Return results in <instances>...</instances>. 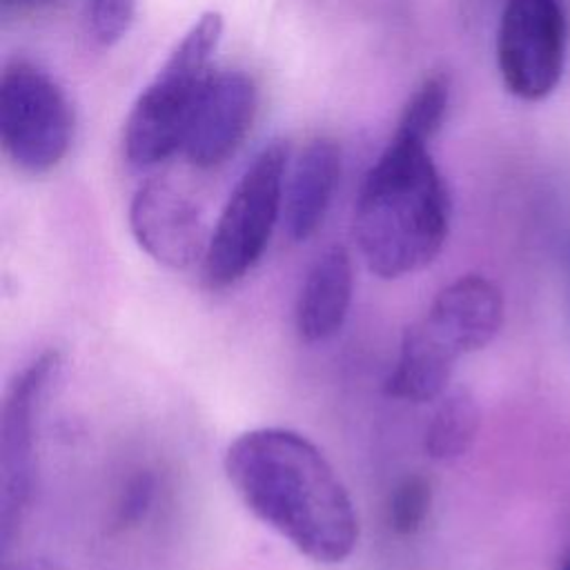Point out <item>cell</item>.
Masks as SVG:
<instances>
[{"label": "cell", "instance_id": "obj_1", "mask_svg": "<svg viewBox=\"0 0 570 570\" xmlns=\"http://www.w3.org/2000/svg\"><path fill=\"white\" fill-rule=\"evenodd\" d=\"M223 470L245 508L314 563H341L358 543V517L338 472L305 434L256 428L225 450Z\"/></svg>", "mask_w": 570, "mask_h": 570}, {"label": "cell", "instance_id": "obj_2", "mask_svg": "<svg viewBox=\"0 0 570 570\" xmlns=\"http://www.w3.org/2000/svg\"><path fill=\"white\" fill-rule=\"evenodd\" d=\"M450 229L448 187L425 142L392 136L365 174L354 238L370 272L394 281L428 267Z\"/></svg>", "mask_w": 570, "mask_h": 570}, {"label": "cell", "instance_id": "obj_3", "mask_svg": "<svg viewBox=\"0 0 570 570\" xmlns=\"http://www.w3.org/2000/svg\"><path fill=\"white\" fill-rule=\"evenodd\" d=\"M220 36L223 16L205 11L140 91L122 131V149L131 165L149 167L180 149L191 107L212 73L207 69Z\"/></svg>", "mask_w": 570, "mask_h": 570}, {"label": "cell", "instance_id": "obj_4", "mask_svg": "<svg viewBox=\"0 0 570 570\" xmlns=\"http://www.w3.org/2000/svg\"><path fill=\"white\" fill-rule=\"evenodd\" d=\"M287 160V142L272 140L232 189L203 258V281L209 289H225L238 283L265 254L283 216Z\"/></svg>", "mask_w": 570, "mask_h": 570}, {"label": "cell", "instance_id": "obj_5", "mask_svg": "<svg viewBox=\"0 0 570 570\" xmlns=\"http://www.w3.org/2000/svg\"><path fill=\"white\" fill-rule=\"evenodd\" d=\"M60 354L45 350L9 383L0 416V552L7 561L31 512L38 483V421Z\"/></svg>", "mask_w": 570, "mask_h": 570}, {"label": "cell", "instance_id": "obj_6", "mask_svg": "<svg viewBox=\"0 0 570 570\" xmlns=\"http://www.w3.org/2000/svg\"><path fill=\"white\" fill-rule=\"evenodd\" d=\"M73 109L65 91L36 65L13 60L0 78V140L27 174L51 171L69 151Z\"/></svg>", "mask_w": 570, "mask_h": 570}, {"label": "cell", "instance_id": "obj_7", "mask_svg": "<svg viewBox=\"0 0 570 570\" xmlns=\"http://www.w3.org/2000/svg\"><path fill=\"white\" fill-rule=\"evenodd\" d=\"M566 16L559 0H508L497 33L505 89L528 102L550 96L563 73Z\"/></svg>", "mask_w": 570, "mask_h": 570}, {"label": "cell", "instance_id": "obj_8", "mask_svg": "<svg viewBox=\"0 0 570 570\" xmlns=\"http://www.w3.org/2000/svg\"><path fill=\"white\" fill-rule=\"evenodd\" d=\"M256 85L243 71L209 73L185 125L180 151L196 167L225 163L245 140L256 116Z\"/></svg>", "mask_w": 570, "mask_h": 570}, {"label": "cell", "instance_id": "obj_9", "mask_svg": "<svg viewBox=\"0 0 570 570\" xmlns=\"http://www.w3.org/2000/svg\"><path fill=\"white\" fill-rule=\"evenodd\" d=\"M129 229L145 254L171 269L203 261L209 243L196 203L167 180H147L136 189Z\"/></svg>", "mask_w": 570, "mask_h": 570}, {"label": "cell", "instance_id": "obj_10", "mask_svg": "<svg viewBox=\"0 0 570 570\" xmlns=\"http://www.w3.org/2000/svg\"><path fill=\"white\" fill-rule=\"evenodd\" d=\"M503 294L481 274H465L445 285L423 321L459 354L483 350L503 325Z\"/></svg>", "mask_w": 570, "mask_h": 570}, {"label": "cell", "instance_id": "obj_11", "mask_svg": "<svg viewBox=\"0 0 570 570\" xmlns=\"http://www.w3.org/2000/svg\"><path fill=\"white\" fill-rule=\"evenodd\" d=\"M341 176V149L332 138H314L285 176L283 220L292 240L316 234L332 205Z\"/></svg>", "mask_w": 570, "mask_h": 570}, {"label": "cell", "instance_id": "obj_12", "mask_svg": "<svg viewBox=\"0 0 570 570\" xmlns=\"http://www.w3.org/2000/svg\"><path fill=\"white\" fill-rule=\"evenodd\" d=\"M354 292V269L343 245L325 249L309 267L294 307L296 334L305 343L332 338L345 323Z\"/></svg>", "mask_w": 570, "mask_h": 570}, {"label": "cell", "instance_id": "obj_13", "mask_svg": "<svg viewBox=\"0 0 570 570\" xmlns=\"http://www.w3.org/2000/svg\"><path fill=\"white\" fill-rule=\"evenodd\" d=\"M461 356L423 321L405 327L399 356L385 381L392 399L410 403L439 401L450 385L454 365Z\"/></svg>", "mask_w": 570, "mask_h": 570}, {"label": "cell", "instance_id": "obj_14", "mask_svg": "<svg viewBox=\"0 0 570 570\" xmlns=\"http://www.w3.org/2000/svg\"><path fill=\"white\" fill-rule=\"evenodd\" d=\"M481 425V410L476 399L465 387L445 392L428 425L423 436L425 454L434 461H454L468 454L474 445Z\"/></svg>", "mask_w": 570, "mask_h": 570}, {"label": "cell", "instance_id": "obj_15", "mask_svg": "<svg viewBox=\"0 0 570 570\" xmlns=\"http://www.w3.org/2000/svg\"><path fill=\"white\" fill-rule=\"evenodd\" d=\"M450 102V80L443 73L428 76L410 96L407 105L403 107V114L396 125V136L416 140V142H430V138L439 131L443 125L445 111Z\"/></svg>", "mask_w": 570, "mask_h": 570}, {"label": "cell", "instance_id": "obj_16", "mask_svg": "<svg viewBox=\"0 0 570 570\" xmlns=\"http://www.w3.org/2000/svg\"><path fill=\"white\" fill-rule=\"evenodd\" d=\"M432 485L423 474H405L392 490L387 503V523L392 532L410 537L419 532L430 514Z\"/></svg>", "mask_w": 570, "mask_h": 570}, {"label": "cell", "instance_id": "obj_17", "mask_svg": "<svg viewBox=\"0 0 570 570\" xmlns=\"http://www.w3.org/2000/svg\"><path fill=\"white\" fill-rule=\"evenodd\" d=\"M136 16V0H87L85 29L98 47L120 42Z\"/></svg>", "mask_w": 570, "mask_h": 570}, {"label": "cell", "instance_id": "obj_18", "mask_svg": "<svg viewBox=\"0 0 570 570\" xmlns=\"http://www.w3.org/2000/svg\"><path fill=\"white\" fill-rule=\"evenodd\" d=\"M154 499H156V479L151 472L140 470L134 476H129L116 505V525L131 528L140 523L151 510Z\"/></svg>", "mask_w": 570, "mask_h": 570}, {"label": "cell", "instance_id": "obj_19", "mask_svg": "<svg viewBox=\"0 0 570 570\" xmlns=\"http://www.w3.org/2000/svg\"><path fill=\"white\" fill-rule=\"evenodd\" d=\"M4 570H60V568H58V563H53L49 559H29V561H22L16 566L4 563Z\"/></svg>", "mask_w": 570, "mask_h": 570}, {"label": "cell", "instance_id": "obj_20", "mask_svg": "<svg viewBox=\"0 0 570 570\" xmlns=\"http://www.w3.org/2000/svg\"><path fill=\"white\" fill-rule=\"evenodd\" d=\"M58 0H4L7 7L11 9H20V11H29V9H42V7H49Z\"/></svg>", "mask_w": 570, "mask_h": 570}, {"label": "cell", "instance_id": "obj_21", "mask_svg": "<svg viewBox=\"0 0 570 570\" xmlns=\"http://www.w3.org/2000/svg\"><path fill=\"white\" fill-rule=\"evenodd\" d=\"M561 570H570V552H568V557H566V561H563Z\"/></svg>", "mask_w": 570, "mask_h": 570}]
</instances>
